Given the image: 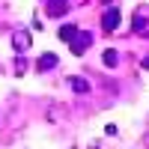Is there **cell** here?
I'll list each match as a JSON object with an SVG mask.
<instances>
[{
    "label": "cell",
    "instance_id": "obj_1",
    "mask_svg": "<svg viewBox=\"0 0 149 149\" xmlns=\"http://www.w3.org/2000/svg\"><path fill=\"white\" fill-rule=\"evenodd\" d=\"M102 27H104L107 33H113V30L119 27V9H107V12H104V18H102Z\"/></svg>",
    "mask_w": 149,
    "mask_h": 149
},
{
    "label": "cell",
    "instance_id": "obj_2",
    "mask_svg": "<svg viewBox=\"0 0 149 149\" xmlns=\"http://www.w3.org/2000/svg\"><path fill=\"white\" fill-rule=\"evenodd\" d=\"M69 42H72V51H74V54H84L86 48H90V36H86V33H81L78 39H74V36H72Z\"/></svg>",
    "mask_w": 149,
    "mask_h": 149
},
{
    "label": "cell",
    "instance_id": "obj_3",
    "mask_svg": "<svg viewBox=\"0 0 149 149\" xmlns=\"http://www.w3.org/2000/svg\"><path fill=\"white\" fill-rule=\"evenodd\" d=\"M54 63H57V57H54V54H42L39 69H42V72H48V69H54Z\"/></svg>",
    "mask_w": 149,
    "mask_h": 149
},
{
    "label": "cell",
    "instance_id": "obj_4",
    "mask_svg": "<svg viewBox=\"0 0 149 149\" xmlns=\"http://www.w3.org/2000/svg\"><path fill=\"white\" fill-rule=\"evenodd\" d=\"M27 45H30V36H27V33L21 30V33L15 36V48H27Z\"/></svg>",
    "mask_w": 149,
    "mask_h": 149
},
{
    "label": "cell",
    "instance_id": "obj_5",
    "mask_svg": "<svg viewBox=\"0 0 149 149\" xmlns=\"http://www.w3.org/2000/svg\"><path fill=\"white\" fill-rule=\"evenodd\" d=\"M74 33H78V30H74L72 24H69V27H63V30H60V39H63V42H69V39H72Z\"/></svg>",
    "mask_w": 149,
    "mask_h": 149
},
{
    "label": "cell",
    "instance_id": "obj_6",
    "mask_svg": "<svg viewBox=\"0 0 149 149\" xmlns=\"http://www.w3.org/2000/svg\"><path fill=\"white\" fill-rule=\"evenodd\" d=\"M104 63L107 66H116V51H104Z\"/></svg>",
    "mask_w": 149,
    "mask_h": 149
}]
</instances>
